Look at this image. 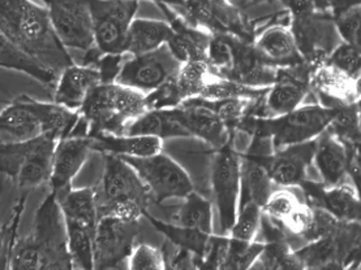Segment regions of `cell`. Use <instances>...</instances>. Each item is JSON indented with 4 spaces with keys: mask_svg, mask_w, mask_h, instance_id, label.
Returning a JSON list of instances; mask_svg holds the SVG:
<instances>
[{
    "mask_svg": "<svg viewBox=\"0 0 361 270\" xmlns=\"http://www.w3.org/2000/svg\"><path fill=\"white\" fill-rule=\"evenodd\" d=\"M175 110L190 136L197 138L215 150L235 138V134L230 133L214 110L207 105V101L201 98L185 101Z\"/></svg>",
    "mask_w": 361,
    "mask_h": 270,
    "instance_id": "d6986e66",
    "label": "cell"
},
{
    "mask_svg": "<svg viewBox=\"0 0 361 270\" xmlns=\"http://www.w3.org/2000/svg\"><path fill=\"white\" fill-rule=\"evenodd\" d=\"M27 195H29V193H25V194L21 195L18 198V202L13 205V211H12L8 222L4 226H0V255L3 252L6 245L8 243L9 238H11V234H12V230L15 228V225L18 224V222H21L23 213L25 211Z\"/></svg>",
    "mask_w": 361,
    "mask_h": 270,
    "instance_id": "ee69618b",
    "label": "cell"
},
{
    "mask_svg": "<svg viewBox=\"0 0 361 270\" xmlns=\"http://www.w3.org/2000/svg\"><path fill=\"white\" fill-rule=\"evenodd\" d=\"M0 67L25 73L46 86H54L58 78L56 75L37 65L35 61L26 58L24 53H21L12 43L9 42L1 32H0Z\"/></svg>",
    "mask_w": 361,
    "mask_h": 270,
    "instance_id": "836d02e7",
    "label": "cell"
},
{
    "mask_svg": "<svg viewBox=\"0 0 361 270\" xmlns=\"http://www.w3.org/2000/svg\"><path fill=\"white\" fill-rule=\"evenodd\" d=\"M288 27L300 52L301 59L313 70L326 63L329 55L342 42L331 16L325 11H310L290 17Z\"/></svg>",
    "mask_w": 361,
    "mask_h": 270,
    "instance_id": "7c38bea8",
    "label": "cell"
},
{
    "mask_svg": "<svg viewBox=\"0 0 361 270\" xmlns=\"http://www.w3.org/2000/svg\"><path fill=\"white\" fill-rule=\"evenodd\" d=\"M261 216H262L261 208L256 204L241 205L227 238L239 240V242H247V243L257 240Z\"/></svg>",
    "mask_w": 361,
    "mask_h": 270,
    "instance_id": "f35d334b",
    "label": "cell"
},
{
    "mask_svg": "<svg viewBox=\"0 0 361 270\" xmlns=\"http://www.w3.org/2000/svg\"><path fill=\"white\" fill-rule=\"evenodd\" d=\"M18 225H20V222L15 225V228L12 230L11 238H9L8 243L6 245L3 252L0 255V270H8L9 252H11V247H12L13 240H15L16 236H18Z\"/></svg>",
    "mask_w": 361,
    "mask_h": 270,
    "instance_id": "7dc6e473",
    "label": "cell"
},
{
    "mask_svg": "<svg viewBox=\"0 0 361 270\" xmlns=\"http://www.w3.org/2000/svg\"><path fill=\"white\" fill-rule=\"evenodd\" d=\"M52 29L67 50L94 49L93 21L89 0H46Z\"/></svg>",
    "mask_w": 361,
    "mask_h": 270,
    "instance_id": "4fadbf2b",
    "label": "cell"
},
{
    "mask_svg": "<svg viewBox=\"0 0 361 270\" xmlns=\"http://www.w3.org/2000/svg\"><path fill=\"white\" fill-rule=\"evenodd\" d=\"M147 110L145 95L114 82L95 86L84 101L80 115L89 136L118 135L123 134L129 122Z\"/></svg>",
    "mask_w": 361,
    "mask_h": 270,
    "instance_id": "5b68a950",
    "label": "cell"
},
{
    "mask_svg": "<svg viewBox=\"0 0 361 270\" xmlns=\"http://www.w3.org/2000/svg\"><path fill=\"white\" fill-rule=\"evenodd\" d=\"M180 67L179 60L164 44L152 52L124 60L115 84L149 95L170 82Z\"/></svg>",
    "mask_w": 361,
    "mask_h": 270,
    "instance_id": "8fae6325",
    "label": "cell"
},
{
    "mask_svg": "<svg viewBox=\"0 0 361 270\" xmlns=\"http://www.w3.org/2000/svg\"><path fill=\"white\" fill-rule=\"evenodd\" d=\"M324 3L327 13L331 17L356 6H361V0H324Z\"/></svg>",
    "mask_w": 361,
    "mask_h": 270,
    "instance_id": "bcb514c9",
    "label": "cell"
},
{
    "mask_svg": "<svg viewBox=\"0 0 361 270\" xmlns=\"http://www.w3.org/2000/svg\"><path fill=\"white\" fill-rule=\"evenodd\" d=\"M64 226L67 248L75 269L93 270V240L95 230L69 219H64Z\"/></svg>",
    "mask_w": 361,
    "mask_h": 270,
    "instance_id": "d6a6232c",
    "label": "cell"
},
{
    "mask_svg": "<svg viewBox=\"0 0 361 270\" xmlns=\"http://www.w3.org/2000/svg\"><path fill=\"white\" fill-rule=\"evenodd\" d=\"M227 242V236H214L212 239L210 247L201 259H193L197 270H221V259L224 253V245Z\"/></svg>",
    "mask_w": 361,
    "mask_h": 270,
    "instance_id": "7bdbcfd3",
    "label": "cell"
},
{
    "mask_svg": "<svg viewBox=\"0 0 361 270\" xmlns=\"http://www.w3.org/2000/svg\"><path fill=\"white\" fill-rule=\"evenodd\" d=\"M172 29L167 21L135 18L127 38L126 55L137 56L167 44Z\"/></svg>",
    "mask_w": 361,
    "mask_h": 270,
    "instance_id": "4316f807",
    "label": "cell"
},
{
    "mask_svg": "<svg viewBox=\"0 0 361 270\" xmlns=\"http://www.w3.org/2000/svg\"><path fill=\"white\" fill-rule=\"evenodd\" d=\"M327 130L347 148L360 146V104L336 107Z\"/></svg>",
    "mask_w": 361,
    "mask_h": 270,
    "instance_id": "e575fe53",
    "label": "cell"
},
{
    "mask_svg": "<svg viewBox=\"0 0 361 270\" xmlns=\"http://www.w3.org/2000/svg\"><path fill=\"white\" fill-rule=\"evenodd\" d=\"M267 91V90L252 89V87L238 84V82H233V81H230V79L213 77L209 81V84L205 86V89L202 90V93L200 94L198 98L209 101L235 99V98L259 101V99H262L265 96Z\"/></svg>",
    "mask_w": 361,
    "mask_h": 270,
    "instance_id": "8d00e7d4",
    "label": "cell"
},
{
    "mask_svg": "<svg viewBox=\"0 0 361 270\" xmlns=\"http://www.w3.org/2000/svg\"><path fill=\"white\" fill-rule=\"evenodd\" d=\"M41 1H42L43 6H44V3H46V0H41Z\"/></svg>",
    "mask_w": 361,
    "mask_h": 270,
    "instance_id": "11a10c76",
    "label": "cell"
},
{
    "mask_svg": "<svg viewBox=\"0 0 361 270\" xmlns=\"http://www.w3.org/2000/svg\"><path fill=\"white\" fill-rule=\"evenodd\" d=\"M167 251L149 243H137L129 255L128 270H167Z\"/></svg>",
    "mask_w": 361,
    "mask_h": 270,
    "instance_id": "ab89813d",
    "label": "cell"
},
{
    "mask_svg": "<svg viewBox=\"0 0 361 270\" xmlns=\"http://www.w3.org/2000/svg\"><path fill=\"white\" fill-rule=\"evenodd\" d=\"M233 139L216 150L210 176L221 229L218 236H228L233 228L240 202V153L235 150Z\"/></svg>",
    "mask_w": 361,
    "mask_h": 270,
    "instance_id": "9c48e42d",
    "label": "cell"
},
{
    "mask_svg": "<svg viewBox=\"0 0 361 270\" xmlns=\"http://www.w3.org/2000/svg\"><path fill=\"white\" fill-rule=\"evenodd\" d=\"M212 33H227L253 42L255 30L245 11L233 0H212Z\"/></svg>",
    "mask_w": 361,
    "mask_h": 270,
    "instance_id": "f1b7e54d",
    "label": "cell"
},
{
    "mask_svg": "<svg viewBox=\"0 0 361 270\" xmlns=\"http://www.w3.org/2000/svg\"><path fill=\"white\" fill-rule=\"evenodd\" d=\"M283 8L288 12V17L301 16L310 11H314V7L310 0H276Z\"/></svg>",
    "mask_w": 361,
    "mask_h": 270,
    "instance_id": "f6af8a7d",
    "label": "cell"
},
{
    "mask_svg": "<svg viewBox=\"0 0 361 270\" xmlns=\"http://www.w3.org/2000/svg\"><path fill=\"white\" fill-rule=\"evenodd\" d=\"M104 156V174L94 187L98 217L123 221L145 219L152 199L136 170L119 156L110 153Z\"/></svg>",
    "mask_w": 361,
    "mask_h": 270,
    "instance_id": "277c9868",
    "label": "cell"
},
{
    "mask_svg": "<svg viewBox=\"0 0 361 270\" xmlns=\"http://www.w3.org/2000/svg\"><path fill=\"white\" fill-rule=\"evenodd\" d=\"M302 202L304 200H301L299 195L293 191V188L279 187L267 198L261 212L265 217L281 225Z\"/></svg>",
    "mask_w": 361,
    "mask_h": 270,
    "instance_id": "74e56055",
    "label": "cell"
},
{
    "mask_svg": "<svg viewBox=\"0 0 361 270\" xmlns=\"http://www.w3.org/2000/svg\"><path fill=\"white\" fill-rule=\"evenodd\" d=\"M331 18L342 42L361 47V6L343 11Z\"/></svg>",
    "mask_w": 361,
    "mask_h": 270,
    "instance_id": "b9f144b4",
    "label": "cell"
},
{
    "mask_svg": "<svg viewBox=\"0 0 361 270\" xmlns=\"http://www.w3.org/2000/svg\"><path fill=\"white\" fill-rule=\"evenodd\" d=\"M267 1H273V0H240L238 4L240 6L241 8H250V7H256V6H261L265 4Z\"/></svg>",
    "mask_w": 361,
    "mask_h": 270,
    "instance_id": "681fc988",
    "label": "cell"
},
{
    "mask_svg": "<svg viewBox=\"0 0 361 270\" xmlns=\"http://www.w3.org/2000/svg\"><path fill=\"white\" fill-rule=\"evenodd\" d=\"M145 219L154 226L159 233H162L172 245H176L181 252L192 255L193 259H201L207 252L212 239L214 236H209L195 229H187L175 225L171 222H166L162 219H155L147 212Z\"/></svg>",
    "mask_w": 361,
    "mask_h": 270,
    "instance_id": "4dcf8cb0",
    "label": "cell"
},
{
    "mask_svg": "<svg viewBox=\"0 0 361 270\" xmlns=\"http://www.w3.org/2000/svg\"><path fill=\"white\" fill-rule=\"evenodd\" d=\"M0 143H1V142H0Z\"/></svg>",
    "mask_w": 361,
    "mask_h": 270,
    "instance_id": "9f6ffc18",
    "label": "cell"
},
{
    "mask_svg": "<svg viewBox=\"0 0 361 270\" xmlns=\"http://www.w3.org/2000/svg\"><path fill=\"white\" fill-rule=\"evenodd\" d=\"M347 266L342 264V262H329L326 265H322L319 266V269L316 270H345Z\"/></svg>",
    "mask_w": 361,
    "mask_h": 270,
    "instance_id": "816d5d0a",
    "label": "cell"
},
{
    "mask_svg": "<svg viewBox=\"0 0 361 270\" xmlns=\"http://www.w3.org/2000/svg\"><path fill=\"white\" fill-rule=\"evenodd\" d=\"M150 1H153L157 6L166 4V6L175 9L179 8V7H181V4H183V0H150Z\"/></svg>",
    "mask_w": 361,
    "mask_h": 270,
    "instance_id": "f907efd6",
    "label": "cell"
},
{
    "mask_svg": "<svg viewBox=\"0 0 361 270\" xmlns=\"http://www.w3.org/2000/svg\"><path fill=\"white\" fill-rule=\"evenodd\" d=\"M316 139L307 143L287 146L265 158V167L273 184L283 188H299L308 178L313 164Z\"/></svg>",
    "mask_w": 361,
    "mask_h": 270,
    "instance_id": "e0dca14e",
    "label": "cell"
},
{
    "mask_svg": "<svg viewBox=\"0 0 361 270\" xmlns=\"http://www.w3.org/2000/svg\"><path fill=\"white\" fill-rule=\"evenodd\" d=\"M304 202L317 207L341 222H360L361 202L359 190L350 182L325 186L307 179L299 187Z\"/></svg>",
    "mask_w": 361,
    "mask_h": 270,
    "instance_id": "2e32d148",
    "label": "cell"
},
{
    "mask_svg": "<svg viewBox=\"0 0 361 270\" xmlns=\"http://www.w3.org/2000/svg\"><path fill=\"white\" fill-rule=\"evenodd\" d=\"M262 251L264 243L259 240L247 243L227 238L221 259V270H250Z\"/></svg>",
    "mask_w": 361,
    "mask_h": 270,
    "instance_id": "d590c367",
    "label": "cell"
},
{
    "mask_svg": "<svg viewBox=\"0 0 361 270\" xmlns=\"http://www.w3.org/2000/svg\"><path fill=\"white\" fill-rule=\"evenodd\" d=\"M58 142L50 135H39L26 142L0 143V174L25 190L49 185Z\"/></svg>",
    "mask_w": 361,
    "mask_h": 270,
    "instance_id": "52a82bcc",
    "label": "cell"
},
{
    "mask_svg": "<svg viewBox=\"0 0 361 270\" xmlns=\"http://www.w3.org/2000/svg\"><path fill=\"white\" fill-rule=\"evenodd\" d=\"M326 64L341 70L347 76L360 79L361 47L341 42L329 55Z\"/></svg>",
    "mask_w": 361,
    "mask_h": 270,
    "instance_id": "60d3db41",
    "label": "cell"
},
{
    "mask_svg": "<svg viewBox=\"0 0 361 270\" xmlns=\"http://www.w3.org/2000/svg\"><path fill=\"white\" fill-rule=\"evenodd\" d=\"M310 93L319 96V104L341 107L360 104V79L347 76L326 63L313 69L310 77Z\"/></svg>",
    "mask_w": 361,
    "mask_h": 270,
    "instance_id": "ffe728a7",
    "label": "cell"
},
{
    "mask_svg": "<svg viewBox=\"0 0 361 270\" xmlns=\"http://www.w3.org/2000/svg\"><path fill=\"white\" fill-rule=\"evenodd\" d=\"M99 84L101 77L97 68L73 63L56 78L52 101L67 110L80 112L87 95Z\"/></svg>",
    "mask_w": 361,
    "mask_h": 270,
    "instance_id": "7402d4cb",
    "label": "cell"
},
{
    "mask_svg": "<svg viewBox=\"0 0 361 270\" xmlns=\"http://www.w3.org/2000/svg\"><path fill=\"white\" fill-rule=\"evenodd\" d=\"M250 270H279L276 264L267 257L264 253L259 255L257 260L250 266Z\"/></svg>",
    "mask_w": 361,
    "mask_h": 270,
    "instance_id": "c3c4849f",
    "label": "cell"
},
{
    "mask_svg": "<svg viewBox=\"0 0 361 270\" xmlns=\"http://www.w3.org/2000/svg\"><path fill=\"white\" fill-rule=\"evenodd\" d=\"M8 270H76L67 248L64 219L51 191L35 212L32 230L13 240Z\"/></svg>",
    "mask_w": 361,
    "mask_h": 270,
    "instance_id": "7a4b0ae2",
    "label": "cell"
},
{
    "mask_svg": "<svg viewBox=\"0 0 361 270\" xmlns=\"http://www.w3.org/2000/svg\"><path fill=\"white\" fill-rule=\"evenodd\" d=\"M313 164L319 170L324 185L336 186L350 182L348 148L329 130L316 139Z\"/></svg>",
    "mask_w": 361,
    "mask_h": 270,
    "instance_id": "cb8c5ba5",
    "label": "cell"
},
{
    "mask_svg": "<svg viewBox=\"0 0 361 270\" xmlns=\"http://www.w3.org/2000/svg\"><path fill=\"white\" fill-rule=\"evenodd\" d=\"M336 110L319 103L302 104L299 108L274 118L256 117L250 115L243 121L238 131L270 138L273 150L287 146L307 143L326 131Z\"/></svg>",
    "mask_w": 361,
    "mask_h": 270,
    "instance_id": "8992f818",
    "label": "cell"
},
{
    "mask_svg": "<svg viewBox=\"0 0 361 270\" xmlns=\"http://www.w3.org/2000/svg\"><path fill=\"white\" fill-rule=\"evenodd\" d=\"M93 139V151L110 153L119 158H147L164 151V141L155 136L128 134H98Z\"/></svg>",
    "mask_w": 361,
    "mask_h": 270,
    "instance_id": "d4e9b609",
    "label": "cell"
},
{
    "mask_svg": "<svg viewBox=\"0 0 361 270\" xmlns=\"http://www.w3.org/2000/svg\"><path fill=\"white\" fill-rule=\"evenodd\" d=\"M123 134L155 136L164 142L173 138H190L175 108L147 110L144 115L132 120Z\"/></svg>",
    "mask_w": 361,
    "mask_h": 270,
    "instance_id": "484cf974",
    "label": "cell"
},
{
    "mask_svg": "<svg viewBox=\"0 0 361 270\" xmlns=\"http://www.w3.org/2000/svg\"><path fill=\"white\" fill-rule=\"evenodd\" d=\"M171 224L183 228L195 229L209 236H214L213 202L205 196L193 191L181 199L178 210L171 216Z\"/></svg>",
    "mask_w": 361,
    "mask_h": 270,
    "instance_id": "f546056e",
    "label": "cell"
},
{
    "mask_svg": "<svg viewBox=\"0 0 361 270\" xmlns=\"http://www.w3.org/2000/svg\"><path fill=\"white\" fill-rule=\"evenodd\" d=\"M124 160L141 178L152 204L161 205L172 199L181 200L196 191L195 184L185 169L164 151L147 158H126Z\"/></svg>",
    "mask_w": 361,
    "mask_h": 270,
    "instance_id": "ba28073f",
    "label": "cell"
},
{
    "mask_svg": "<svg viewBox=\"0 0 361 270\" xmlns=\"http://www.w3.org/2000/svg\"><path fill=\"white\" fill-rule=\"evenodd\" d=\"M55 198L59 204L63 219L75 221L95 230L99 217L94 187H71L67 191L55 195Z\"/></svg>",
    "mask_w": 361,
    "mask_h": 270,
    "instance_id": "83f0119b",
    "label": "cell"
},
{
    "mask_svg": "<svg viewBox=\"0 0 361 270\" xmlns=\"http://www.w3.org/2000/svg\"><path fill=\"white\" fill-rule=\"evenodd\" d=\"M313 70L304 61L298 65L279 68L274 84L267 89L255 112L256 117L274 118L287 115L304 104L310 93V77Z\"/></svg>",
    "mask_w": 361,
    "mask_h": 270,
    "instance_id": "9a60e30c",
    "label": "cell"
},
{
    "mask_svg": "<svg viewBox=\"0 0 361 270\" xmlns=\"http://www.w3.org/2000/svg\"><path fill=\"white\" fill-rule=\"evenodd\" d=\"M92 151L93 139L87 134H72L61 139L52 158L50 191L58 195L69 190Z\"/></svg>",
    "mask_w": 361,
    "mask_h": 270,
    "instance_id": "ac0fdd59",
    "label": "cell"
},
{
    "mask_svg": "<svg viewBox=\"0 0 361 270\" xmlns=\"http://www.w3.org/2000/svg\"><path fill=\"white\" fill-rule=\"evenodd\" d=\"M345 270H361L360 260H359V262H353L351 265H348V266H347V269Z\"/></svg>",
    "mask_w": 361,
    "mask_h": 270,
    "instance_id": "f5cc1de1",
    "label": "cell"
},
{
    "mask_svg": "<svg viewBox=\"0 0 361 270\" xmlns=\"http://www.w3.org/2000/svg\"><path fill=\"white\" fill-rule=\"evenodd\" d=\"M141 233V221L98 219L93 240V270H112L126 262Z\"/></svg>",
    "mask_w": 361,
    "mask_h": 270,
    "instance_id": "5bb4252c",
    "label": "cell"
},
{
    "mask_svg": "<svg viewBox=\"0 0 361 270\" xmlns=\"http://www.w3.org/2000/svg\"><path fill=\"white\" fill-rule=\"evenodd\" d=\"M94 49L101 55H126L129 29L140 0H89Z\"/></svg>",
    "mask_w": 361,
    "mask_h": 270,
    "instance_id": "30bf717a",
    "label": "cell"
},
{
    "mask_svg": "<svg viewBox=\"0 0 361 270\" xmlns=\"http://www.w3.org/2000/svg\"><path fill=\"white\" fill-rule=\"evenodd\" d=\"M258 55L269 65L288 68L302 63L300 52L293 39L288 25H271L258 34L253 39Z\"/></svg>",
    "mask_w": 361,
    "mask_h": 270,
    "instance_id": "603a6c76",
    "label": "cell"
},
{
    "mask_svg": "<svg viewBox=\"0 0 361 270\" xmlns=\"http://www.w3.org/2000/svg\"><path fill=\"white\" fill-rule=\"evenodd\" d=\"M167 22L172 29L171 38L167 42L172 55L179 60L180 64L190 61H207V47L212 38V34L207 30L192 26L172 11L171 7L166 4H159Z\"/></svg>",
    "mask_w": 361,
    "mask_h": 270,
    "instance_id": "44dd1931",
    "label": "cell"
},
{
    "mask_svg": "<svg viewBox=\"0 0 361 270\" xmlns=\"http://www.w3.org/2000/svg\"><path fill=\"white\" fill-rule=\"evenodd\" d=\"M207 61H190L181 64L178 75L172 78L173 91L181 103L198 98L213 78Z\"/></svg>",
    "mask_w": 361,
    "mask_h": 270,
    "instance_id": "1f68e13d",
    "label": "cell"
},
{
    "mask_svg": "<svg viewBox=\"0 0 361 270\" xmlns=\"http://www.w3.org/2000/svg\"><path fill=\"white\" fill-rule=\"evenodd\" d=\"M0 32L26 58L56 76L75 63L54 32L47 8L32 0H0Z\"/></svg>",
    "mask_w": 361,
    "mask_h": 270,
    "instance_id": "6da1fadb",
    "label": "cell"
},
{
    "mask_svg": "<svg viewBox=\"0 0 361 270\" xmlns=\"http://www.w3.org/2000/svg\"><path fill=\"white\" fill-rule=\"evenodd\" d=\"M167 270H178L176 269V266L173 265V262H172L169 255H167Z\"/></svg>",
    "mask_w": 361,
    "mask_h": 270,
    "instance_id": "db71d44e",
    "label": "cell"
},
{
    "mask_svg": "<svg viewBox=\"0 0 361 270\" xmlns=\"http://www.w3.org/2000/svg\"><path fill=\"white\" fill-rule=\"evenodd\" d=\"M81 115L54 101H39L23 95L0 110V142L16 143L50 135L61 141L75 133Z\"/></svg>",
    "mask_w": 361,
    "mask_h": 270,
    "instance_id": "3957f363",
    "label": "cell"
}]
</instances>
